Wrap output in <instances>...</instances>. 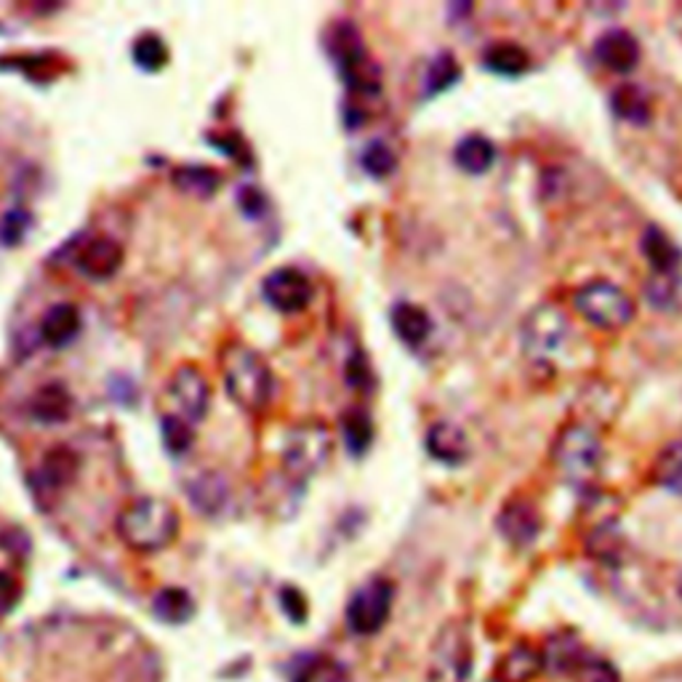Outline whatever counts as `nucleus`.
Wrapping results in <instances>:
<instances>
[{"label":"nucleus","mask_w":682,"mask_h":682,"mask_svg":"<svg viewBox=\"0 0 682 682\" xmlns=\"http://www.w3.org/2000/svg\"><path fill=\"white\" fill-rule=\"evenodd\" d=\"M392 331H395L397 339L405 347L416 349L421 344H427L429 336H432V321H429V315L419 304L401 301V304L392 307Z\"/></svg>","instance_id":"obj_17"},{"label":"nucleus","mask_w":682,"mask_h":682,"mask_svg":"<svg viewBox=\"0 0 682 682\" xmlns=\"http://www.w3.org/2000/svg\"><path fill=\"white\" fill-rule=\"evenodd\" d=\"M395 605V587L390 579H368L347 602V626L358 637H371L384 629Z\"/></svg>","instance_id":"obj_5"},{"label":"nucleus","mask_w":682,"mask_h":682,"mask_svg":"<svg viewBox=\"0 0 682 682\" xmlns=\"http://www.w3.org/2000/svg\"><path fill=\"white\" fill-rule=\"evenodd\" d=\"M570 325L568 317L563 315L557 307L552 304H539L531 315L522 321V349L531 360L536 362H550L555 355H560L568 344Z\"/></svg>","instance_id":"obj_6"},{"label":"nucleus","mask_w":682,"mask_h":682,"mask_svg":"<svg viewBox=\"0 0 682 682\" xmlns=\"http://www.w3.org/2000/svg\"><path fill=\"white\" fill-rule=\"evenodd\" d=\"M180 533V515L169 501L145 496L123 509L118 518V536L134 552H161Z\"/></svg>","instance_id":"obj_1"},{"label":"nucleus","mask_w":682,"mask_h":682,"mask_svg":"<svg viewBox=\"0 0 682 682\" xmlns=\"http://www.w3.org/2000/svg\"><path fill=\"white\" fill-rule=\"evenodd\" d=\"M262 293L267 304L275 307L282 315H297V312L310 307L312 282L297 267H280L264 278Z\"/></svg>","instance_id":"obj_10"},{"label":"nucleus","mask_w":682,"mask_h":682,"mask_svg":"<svg viewBox=\"0 0 682 682\" xmlns=\"http://www.w3.org/2000/svg\"><path fill=\"white\" fill-rule=\"evenodd\" d=\"M328 51L336 61V70H339L344 85H347L352 94L377 96L379 91H382V70H379L377 61L368 54L366 43H362L355 24L349 22L334 24Z\"/></svg>","instance_id":"obj_3"},{"label":"nucleus","mask_w":682,"mask_h":682,"mask_svg":"<svg viewBox=\"0 0 682 682\" xmlns=\"http://www.w3.org/2000/svg\"><path fill=\"white\" fill-rule=\"evenodd\" d=\"M557 466L570 483L581 485L589 483L598 475L602 462V446L598 435L587 427H570L565 429L555 446Z\"/></svg>","instance_id":"obj_8"},{"label":"nucleus","mask_w":682,"mask_h":682,"mask_svg":"<svg viewBox=\"0 0 682 682\" xmlns=\"http://www.w3.org/2000/svg\"><path fill=\"white\" fill-rule=\"evenodd\" d=\"M611 109L616 113V118L643 126L650 118V100L637 83H622L613 89Z\"/></svg>","instance_id":"obj_26"},{"label":"nucleus","mask_w":682,"mask_h":682,"mask_svg":"<svg viewBox=\"0 0 682 682\" xmlns=\"http://www.w3.org/2000/svg\"><path fill=\"white\" fill-rule=\"evenodd\" d=\"M472 672V645L464 624L451 622L435 637L427 682H466Z\"/></svg>","instance_id":"obj_7"},{"label":"nucleus","mask_w":682,"mask_h":682,"mask_svg":"<svg viewBox=\"0 0 682 682\" xmlns=\"http://www.w3.org/2000/svg\"><path fill=\"white\" fill-rule=\"evenodd\" d=\"M323 672V659L317 654H301L288 663V678L291 682H315Z\"/></svg>","instance_id":"obj_36"},{"label":"nucleus","mask_w":682,"mask_h":682,"mask_svg":"<svg viewBox=\"0 0 682 682\" xmlns=\"http://www.w3.org/2000/svg\"><path fill=\"white\" fill-rule=\"evenodd\" d=\"M583 656H587V650H583V645L574 635L550 637V643L542 650L544 667H550L557 674H574Z\"/></svg>","instance_id":"obj_25"},{"label":"nucleus","mask_w":682,"mask_h":682,"mask_svg":"<svg viewBox=\"0 0 682 682\" xmlns=\"http://www.w3.org/2000/svg\"><path fill=\"white\" fill-rule=\"evenodd\" d=\"M134 61L147 72H158L163 70L165 61H169V48L165 43L158 38V35H141V38L134 43Z\"/></svg>","instance_id":"obj_33"},{"label":"nucleus","mask_w":682,"mask_h":682,"mask_svg":"<svg viewBox=\"0 0 682 682\" xmlns=\"http://www.w3.org/2000/svg\"><path fill=\"white\" fill-rule=\"evenodd\" d=\"M78 334H81V312H78V307L57 304L43 317L41 336L48 347H67Z\"/></svg>","instance_id":"obj_18"},{"label":"nucleus","mask_w":682,"mask_h":682,"mask_svg":"<svg viewBox=\"0 0 682 682\" xmlns=\"http://www.w3.org/2000/svg\"><path fill=\"white\" fill-rule=\"evenodd\" d=\"M30 411H33L35 419L43 424L67 421L72 414V395L67 392L65 384L51 382L35 392L33 403H30Z\"/></svg>","instance_id":"obj_21"},{"label":"nucleus","mask_w":682,"mask_h":682,"mask_svg":"<svg viewBox=\"0 0 682 682\" xmlns=\"http://www.w3.org/2000/svg\"><path fill=\"white\" fill-rule=\"evenodd\" d=\"M189 501L195 504V509H200L203 515H219L221 509L227 507V499H230V485H227V481L221 475H217V472H206V475L195 477L193 483H189V490H187Z\"/></svg>","instance_id":"obj_22"},{"label":"nucleus","mask_w":682,"mask_h":682,"mask_svg":"<svg viewBox=\"0 0 682 682\" xmlns=\"http://www.w3.org/2000/svg\"><path fill=\"white\" fill-rule=\"evenodd\" d=\"M424 446H427L429 456L448 466L464 464L466 456H470V440H466L464 429L451 421H435L429 427Z\"/></svg>","instance_id":"obj_14"},{"label":"nucleus","mask_w":682,"mask_h":682,"mask_svg":"<svg viewBox=\"0 0 682 682\" xmlns=\"http://www.w3.org/2000/svg\"><path fill=\"white\" fill-rule=\"evenodd\" d=\"M576 682H622V674H619V669L613 667L608 659H600V656H592L587 654L581 659L579 667H576V672L570 674Z\"/></svg>","instance_id":"obj_34"},{"label":"nucleus","mask_w":682,"mask_h":682,"mask_svg":"<svg viewBox=\"0 0 682 682\" xmlns=\"http://www.w3.org/2000/svg\"><path fill=\"white\" fill-rule=\"evenodd\" d=\"M678 592H680V598H682V579H680V583H678Z\"/></svg>","instance_id":"obj_42"},{"label":"nucleus","mask_w":682,"mask_h":682,"mask_svg":"<svg viewBox=\"0 0 682 682\" xmlns=\"http://www.w3.org/2000/svg\"><path fill=\"white\" fill-rule=\"evenodd\" d=\"M280 608L293 624H304L307 613H310V605H307V598L299 592L297 587H282L280 589Z\"/></svg>","instance_id":"obj_37"},{"label":"nucleus","mask_w":682,"mask_h":682,"mask_svg":"<svg viewBox=\"0 0 682 682\" xmlns=\"http://www.w3.org/2000/svg\"><path fill=\"white\" fill-rule=\"evenodd\" d=\"M171 397L180 405L184 419L200 421L208 414L211 386H208V379L203 377L200 368L182 366L171 379Z\"/></svg>","instance_id":"obj_12"},{"label":"nucleus","mask_w":682,"mask_h":682,"mask_svg":"<svg viewBox=\"0 0 682 682\" xmlns=\"http://www.w3.org/2000/svg\"><path fill=\"white\" fill-rule=\"evenodd\" d=\"M544 672V659L531 645H518L499 663V682H533Z\"/></svg>","instance_id":"obj_24"},{"label":"nucleus","mask_w":682,"mask_h":682,"mask_svg":"<svg viewBox=\"0 0 682 682\" xmlns=\"http://www.w3.org/2000/svg\"><path fill=\"white\" fill-rule=\"evenodd\" d=\"M238 203H241V208L248 217H262L264 208H267V198L256 187H243L241 195H238Z\"/></svg>","instance_id":"obj_41"},{"label":"nucleus","mask_w":682,"mask_h":682,"mask_svg":"<svg viewBox=\"0 0 682 682\" xmlns=\"http://www.w3.org/2000/svg\"><path fill=\"white\" fill-rule=\"evenodd\" d=\"M30 230V217L24 211H9L0 221V241L5 245L22 243L24 232Z\"/></svg>","instance_id":"obj_38"},{"label":"nucleus","mask_w":682,"mask_h":682,"mask_svg":"<svg viewBox=\"0 0 682 682\" xmlns=\"http://www.w3.org/2000/svg\"><path fill=\"white\" fill-rule=\"evenodd\" d=\"M453 161H456V165L464 174L481 176L496 161L494 141L483 137V134H466V137L456 145V150H453Z\"/></svg>","instance_id":"obj_19"},{"label":"nucleus","mask_w":682,"mask_h":682,"mask_svg":"<svg viewBox=\"0 0 682 682\" xmlns=\"http://www.w3.org/2000/svg\"><path fill=\"white\" fill-rule=\"evenodd\" d=\"M331 453V435L321 424H304V427L293 429L286 440V462L288 472L297 477H307L317 472L325 464Z\"/></svg>","instance_id":"obj_9"},{"label":"nucleus","mask_w":682,"mask_h":682,"mask_svg":"<svg viewBox=\"0 0 682 682\" xmlns=\"http://www.w3.org/2000/svg\"><path fill=\"white\" fill-rule=\"evenodd\" d=\"M78 470H81V459L78 453H72L67 446H57L54 451H48L43 456L41 464V483L46 485L48 490H57L67 488L72 481L78 477Z\"/></svg>","instance_id":"obj_20"},{"label":"nucleus","mask_w":682,"mask_h":682,"mask_svg":"<svg viewBox=\"0 0 682 682\" xmlns=\"http://www.w3.org/2000/svg\"><path fill=\"white\" fill-rule=\"evenodd\" d=\"M171 182H174V187L180 193L193 195V198H211L221 187V176L213 169H208V165H184V169H176Z\"/></svg>","instance_id":"obj_27"},{"label":"nucleus","mask_w":682,"mask_h":682,"mask_svg":"<svg viewBox=\"0 0 682 682\" xmlns=\"http://www.w3.org/2000/svg\"><path fill=\"white\" fill-rule=\"evenodd\" d=\"M483 65L488 67L490 72H496V76L518 78L528 70V65H531V57H528L525 48L518 46V43L499 41V43H490V46L485 48Z\"/></svg>","instance_id":"obj_23"},{"label":"nucleus","mask_w":682,"mask_h":682,"mask_svg":"<svg viewBox=\"0 0 682 682\" xmlns=\"http://www.w3.org/2000/svg\"><path fill=\"white\" fill-rule=\"evenodd\" d=\"M342 435H344V442H347V451L355 453V456H362V453L371 448V440H373L371 416H368L362 408L347 411V414L342 416Z\"/></svg>","instance_id":"obj_29"},{"label":"nucleus","mask_w":682,"mask_h":682,"mask_svg":"<svg viewBox=\"0 0 682 682\" xmlns=\"http://www.w3.org/2000/svg\"><path fill=\"white\" fill-rule=\"evenodd\" d=\"M459 78H462V67H459V61L453 59V54L442 51L432 59V65L427 67V78H424V94L427 96L442 94V91L451 89V85L456 83Z\"/></svg>","instance_id":"obj_31"},{"label":"nucleus","mask_w":682,"mask_h":682,"mask_svg":"<svg viewBox=\"0 0 682 682\" xmlns=\"http://www.w3.org/2000/svg\"><path fill=\"white\" fill-rule=\"evenodd\" d=\"M488 682H499V680H488Z\"/></svg>","instance_id":"obj_43"},{"label":"nucleus","mask_w":682,"mask_h":682,"mask_svg":"<svg viewBox=\"0 0 682 682\" xmlns=\"http://www.w3.org/2000/svg\"><path fill=\"white\" fill-rule=\"evenodd\" d=\"M640 248H643L645 262L654 267L656 275L669 278V275L678 273V267L682 264V251H680V245L661 230V227H648V230L643 232Z\"/></svg>","instance_id":"obj_16"},{"label":"nucleus","mask_w":682,"mask_h":682,"mask_svg":"<svg viewBox=\"0 0 682 682\" xmlns=\"http://www.w3.org/2000/svg\"><path fill=\"white\" fill-rule=\"evenodd\" d=\"M347 382L352 390H371V366H368L366 355L358 352L347 360Z\"/></svg>","instance_id":"obj_39"},{"label":"nucleus","mask_w":682,"mask_h":682,"mask_svg":"<svg viewBox=\"0 0 682 682\" xmlns=\"http://www.w3.org/2000/svg\"><path fill=\"white\" fill-rule=\"evenodd\" d=\"M195 432L187 421L180 419V416H165L163 419V442L169 448V453L174 456H182V453L189 451L193 446Z\"/></svg>","instance_id":"obj_35"},{"label":"nucleus","mask_w":682,"mask_h":682,"mask_svg":"<svg viewBox=\"0 0 682 682\" xmlns=\"http://www.w3.org/2000/svg\"><path fill=\"white\" fill-rule=\"evenodd\" d=\"M152 613H155L163 624H187L195 613V602L184 589L165 587L155 594V600H152Z\"/></svg>","instance_id":"obj_28"},{"label":"nucleus","mask_w":682,"mask_h":682,"mask_svg":"<svg viewBox=\"0 0 682 682\" xmlns=\"http://www.w3.org/2000/svg\"><path fill=\"white\" fill-rule=\"evenodd\" d=\"M496 525L512 546H531L542 533V515L531 499L515 496L501 507Z\"/></svg>","instance_id":"obj_11"},{"label":"nucleus","mask_w":682,"mask_h":682,"mask_svg":"<svg viewBox=\"0 0 682 682\" xmlns=\"http://www.w3.org/2000/svg\"><path fill=\"white\" fill-rule=\"evenodd\" d=\"M123 264V248L109 238H96L85 243L78 254V269L91 280L113 278Z\"/></svg>","instance_id":"obj_15"},{"label":"nucleus","mask_w":682,"mask_h":682,"mask_svg":"<svg viewBox=\"0 0 682 682\" xmlns=\"http://www.w3.org/2000/svg\"><path fill=\"white\" fill-rule=\"evenodd\" d=\"M594 59L600 61L605 70L626 76L640 61V43L626 30H608L602 33L598 43H594Z\"/></svg>","instance_id":"obj_13"},{"label":"nucleus","mask_w":682,"mask_h":682,"mask_svg":"<svg viewBox=\"0 0 682 682\" xmlns=\"http://www.w3.org/2000/svg\"><path fill=\"white\" fill-rule=\"evenodd\" d=\"M574 304L581 317L602 331L624 328L635 317V301L629 299V293L608 280H592L581 286L574 293Z\"/></svg>","instance_id":"obj_4"},{"label":"nucleus","mask_w":682,"mask_h":682,"mask_svg":"<svg viewBox=\"0 0 682 682\" xmlns=\"http://www.w3.org/2000/svg\"><path fill=\"white\" fill-rule=\"evenodd\" d=\"M360 165L366 169L368 176H373V180H384V176H390L392 171H395L397 158L386 141L373 139V141H368L366 150H362Z\"/></svg>","instance_id":"obj_32"},{"label":"nucleus","mask_w":682,"mask_h":682,"mask_svg":"<svg viewBox=\"0 0 682 682\" xmlns=\"http://www.w3.org/2000/svg\"><path fill=\"white\" fill-rule=\"evenodd\" d=\"M224 384L230 397L245 411H264L273 401L275 379L269 366L254 349L243 344H230L224 349Z\"/></svg>","instance_id":"obj_2"},{"label":"nucleus","mask_w":682,"mask_h":682,"mask_svg":"<svg viewBox=\"0 0 682 682\" xmlns=\"http://www.w3.org/2000/svg\"><path fill=\"white\" fill-rule=\"evenodd\" d=\"M654 477L669 494L682 496V440L669 442L659 453L654 466Z\"/></svg>","instance_id":"obj_30"},{"label":"nucleus","mask_w":682,"mask_h":682,"mask_svg":"<svg viewBox=\"0 0 682 682\" xmlns=\"http://www.w3.org/2000/svg\"><path fill=\"white\" fill-rule=\"evenodd\" d=\"M22 598V587L9 570H0V613L14 611L16 602Z\"/></svg>","instance_id":"obj_40"}]
</instances>
